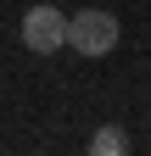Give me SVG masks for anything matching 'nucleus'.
<instances>
[{
    "instance_id": "2",
    "label": "nucleus",
    "mask_w": 151,
    "mask_h": 156,
    "mask_svg": "<svg viewBox=\"0 0 151 156\" xmlns=\"http://www.w3.org/2000/svg\"><path fill=\"white\" fill-rule=\"evenodd\" d=\"M23 45L39 50V56L62 50V45H67V17L56 11V6H34V11L23 17Z\"/></svg>"
},
{
    "instance_id": "3",
    "label": "nucleus",
    "mask_w": 151,
    "mask_h": 156,
    "mask_svg": "<svg viewBox=\"0 0 151 156\" xmlns=\"http://www.w3.org/2000/svg\"><path fill=\"white\" fill-rule=\"evenodd\" d=\"M90 156H129V134L123 128H95V134H90Z\"/></svg>"
},
{
    "instance_id": "1",
    "label": "nucleus",
    "mask_w": 151,
    "mask_h": 156,
    "mask_svg": "<svg viewBox=\"0 0 151 156\" xmlns=\"http://www.w3.org/2000/svg\"><path fill=\"white\" fill-rule=\"evenodd\" d=\"M67 45L79 50V56H106L112 45H118V17L112 11H79V17H67Z\"/></svg>"
}]
</instances>
